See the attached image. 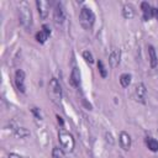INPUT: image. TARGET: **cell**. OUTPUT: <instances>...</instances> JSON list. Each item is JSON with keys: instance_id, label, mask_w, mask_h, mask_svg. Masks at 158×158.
I'll use <instances>...</instances> for the list:
<instances>
[{"instance_id": "cell-1", "label": "cell", "mask_w": 158, "mask_h": 158, "mask_svg": "<svg viewBox=\"0 0 158 158\" xmlns=\"http://www.w3.org/2000/svg\"><path fill=\"white\" fill-rule=\"evenodd\" d=\"M19 20H20V23L26 30H28L31 27V25H32V12H31V9H30V5H28L27 1H22L19 5Z\"/></svg>"}, {"instance_id": "cell-2", "label": "cell", "mask_w": 158, "mask_h": 158, "mask_svg": "<svg viewBox=\"0 0 158 158\" xmlns=\"http://www.w3.org/2000/svg\"><path fill=\"white\" fill-rule=\"evenodd\" d=\"M48 96L56 105H60V102H62V86H60L57 78H52L48 83Z\"/></svg>"}, {"instance_id": "cell-3", "label": "cell", "mask_w": 158, "mask_h": 158, "mask_svg": "<svg viewBox=\"0 0 158 158\" xmlns=\"http://www.w3.org/2000/svg\"><path fill=\"white\" fill-rule=\"evenodd\" d=\"M95 22V15L91 9L83 7L79 12V23L84 30H90Z\"/></svg>"}, {"instance_id": "cell-4", "label": "cell", "mask_w": 158, "mask_h": 158, "mask_svg": "<svg viewBox=\"0 0 158 158\" xmlns=\"http://www.w3.org/2000/svg\"><path fill=\"white\" fill-rule=\"evenodd\" d=\"M58 139H59V143H60V147L65 151V152H73L74 149V146H75V141L73 138V136L67 132L65 130H60L58 132Z\"/></svg>"}, {"instance_id": "cell-5", "label": "cell", "mask_w": 158, "mask_h": 158, "mask_svg": "<svg viewBox=\"0 0 158 158\" xmlns=\"http://www.w3.org/2000/svg\"><path fill=\"white\" fill-rule=\"evenodd\" d=\"M133 96L135 99L141 102V104H146V99H147V88L143 83H137L135 85V90H133Z\"/></svg>"}, {"instance_id": "cell-6", "label": "cell", "mask_w": 158, "mask_h": 158, "mask_svg": "<svg viewBox=\"0 0 158 158\" xmlns=\"http://www.w3.org/2000/svg\"><path fill=\"white\" fill-rule=\"evenodd\" d=\"M65 20V12H64V9L60 4H57L54 10H53V21L57 26H60Z\"/></svg>"}, {"instance_id": "cell-7", "label": "cell", "mask_w": 158, "mask_h": 158, "mask_svg": "<svg viewBox=\"0 0 158 158\" xmlns=\"http://www.w3.org/2000/svg\"><path fill=\"white\" fill-rule=\"evenodd\" d=\"M15 85L17 88V90L20 93H25L26 91V86H25V72L19 69L15 73Z\"/></svg>"}, {"instance_id": "cell-8", "label": "cell", "mask_w": 158, "mask_h": 158, "mask_svg": "<svg viewBox=\"0 0 158 158\" xmlns=\"http://www.w3.org/2000/svg\"><path fill=\"white\" fill-rule=\"evenodd\" d=\"M36 6H37V10H38L40 17L43 19V20L47 19V16L49 14V2L46 1V0H37Z\"/></svg>"}, {"instance_id": "cell-9", "label": "cell", "mask_w": 158, "mask_h": 158, "mask_svg": "<svg viewBox=\"0 0 158 158\" xmlns=\"http://www.w3.org/2000/svg\"><path fill=\"white\" fill-rule=\"evenodd\" d=\"M120 62H121V51L117 49V48H114V49L110 52V56H109L110 67H111V68H116V67H118Z\"/></svg>"}, {"instance_id": "cell-10", "label": "cell", "mask_w": 158, "mask_h": 158, "mask_svg": "<svg viewBox=\"0 0 158 158\" xmlns=\"http://www.w3.org/2000/svg\"><path fill=\"white\" fill-rule=\"evenodd\" d=\"M49 36H51V30H49V27H48L47 25H43V26H42V30L36 33V41H37L38 43H44V42L48 40Z\"/></svg>"}, {"instance_id": "cell-11", "label": "cell", "mask_w": 158, "mask_h": 158, "mask_svg": "<svg viewBox=\"0 0 158 158\" xmlns=\"http://www.w3.org/2000/svg\"><path fill=\"white\" fill-rule=\"evenodd\" d=\"M118 141H120V146H121V147H122L125 151H128V149L131 148V143H132V139H131V136H130L127 132L122 131V132L120 133Z\"/></svg>"}, {"instance_id": "cell-12", "label": "cell", "mask_w": 158, "mask_h": 158, "mask_svg": "<svg viewBox=\"0 0 158 158\" xmlns=\"http://www.w3.org/2000/svg\"><path fill=\"white\" fill-rule=\"evenodd\" d=\"M147 49H148V59H149V64L152 68H156L158 65V57H157V53H156V49L152 44H148L147 46Z\"/></svg>"}, {"instance_id": "cell-13", "label": "cell", "mask_w": 158, "mask_h": 158, "mask_svg": "<svg viewBox=\"0 0 158 158\" xmlns=\"http://www.w3.org/2000/svg\"><path fill=\"white\" fill-rule=\"evenodd\" d=\"M141 9H142V12H143V20L144 21H148L149 19L153 17V7L148 2L143 1L141 4Z\"/></svg>"}, {"instance_id": "cell-14", "label": "cell", "mask_w": 158, "mask_h": 158, "mask_svg": "<svg viewBox=\"0 0 158 158\" xmlns=\"http://www.w3.org/2000/svg\"><path fill=\"white\" fill-rule=\"evenodd\" d=\"M70 83L74 86L80 85V73H79V69L77 67H73V69L70 72Z\"/></svg>"}, {"instance_id": "cell-15", "label": "cell", "mask_w": 158, "mask_h": 158, "mask_svg": "<svg viewBox=\"0 0 158 158\" xmlns=\"http://www.w3.org/2000/svg\"><path fill=\"white\" fill-rule=\"evenodd\" d=\"M122 16L126 19V20H131L133 16H135V10L131 5H125L122 7Z\"/></svg>"}, {"instance_id": "cell-16", "label": "cell", "mask_w": 158, "mask_h": 158, "mask_svg": "<svg viewBox=\"0 0 158 158\" xmlns=\"http://www.w3.org/2000/svg\"><path fill=\"white\" fill-rule=\"evenodd\" d=\"M131 79H132V77H131L130 73H123V74H121V75H120V84H121V86H122V88H128L130 84H131Z\"/></svg>"}, {"instance_id": "cell-17", "label": "cell", "mask_w": 158, "mask_h": 158, "mask_svg": "<svg viewBox=\"0 0 158 158\" xmlns=\"http://www.w3.org/2000/svg\"><path fill=\"white\" fill-rule=\"evenodd\" d=\"M146 144L149 151L152 152H158V141L154 139L153 137H147L146 138Z\"/></svg>"}, {"instance_id": "cell-18", "label": "cell", "mask_w": 158, "mask_h": 158, "mask_svg": "<svg viewBox=\"0 0 158 158\" xmlns=\"http://www.w3.org/2000/svg\"><path fill=\"white\" fill-rule=\"evenodd\" d=\"M14 133L19 138H26V137L30 136V131L26 127H16L15 131H14Z\"/></svg>"}, {"instance_id": "cell-19", "label": "cell", "mask_w": 158, "mask_h": 158, "mask_svg": "<svg viewBox=\"0 0 158 158\" xmlns=\"http://www.w3.org/2000/svg\"><path fill=\"white\" fill-rule=\"evenodd\" d=\"M52 158H65L64 149L59 148V147H54L52 149Z\"/></svg>"}, {"instance_id": "cell-20", "label": "cell", "mask_w": 158, "mask_h": 158, "mask_svg": "<svg viewBox=\"0 0 158 158\" xmlns=\"http://www.w3.org/2000/svg\"><path fill=\"white\" fill-rule=\"evenodd\" d=\"M98 69H99V73H100V75L102 78H106L107 77V70H106V68H105V65H104V63L101 60L98 62Z\"/></svg>"}, {"instance_id": "cell-21", "label": "cell", "mask_w": 158, "mask_h": 158, "mask_svg": "<svg viewBox=\"0 0 158 158\" xmlns=\"http://www.w3.org/2000/svg\"><path fill=\"white\" fill-rule=\"evenodd\" d=\"M83 58L88 62V63H94V57H93V53L90 51H84L83 52Z\"/></svg>"}, {"instance_id": "cell-22", "label": "cell", "mask_w": 158, "mask_h": 158, "mask_svg": "<svg viewBox=\"0 0 158 158\" xmlns=\"http://www.w3.org/2000/svg\"><path fill=\"white\" fill-rule=\"evenodd\" d=\"M105 141L109 144H114V137H112L111 132H105Z\"/></svg>"}, {"instance_id": "cell-23", "label": "cell", "mask_w": 158, "mask_h": 158, "mask_svg": "<svg viewBox=\"0 0 158 158\" xmlns=\"http://www.w3.org/2000/svg\"><path fill=\"white\" fill-rule=\"evenodd\" d=\"M32 114L35 115V117H36V118H38V120H41V118H42V115H41V111H40V109H38V107H32Z\"/></svg>"}, {"instance_id": "cell-24", "label": "cell", "mask_w": 158, "mask_h": 158, "mask_svg": "<svg viewBox=\"0 0 158 158\" xmlns=\"http://www.w3.org/2000/svg\"><path fill=\"white\" fill-rule=\"evenodd\" d=\"M7 158H22V157L20 154H17V153H10Z\"/></svg>"}, {"instance_id": "cell-25", "label": "cell", "mask_w": 158, "mask_h": 158, "mask_svg": "<svg viewBox=\"0 0 158 158\" xmlns=\"http://www.w3.org/2000/svg\"><path fill=\"white\" fill-rule=\"evenodd\" d=\"M153 16H154L156 19H158V9H154V7H153Z\"/></svg>"}, {"instance_id": "cell-26", "label": "cell", "mask_w": 158, "mask_h": 158, "mask_svg": "<svg viewBox=\"0 0 158 158\" xmlns=\"http://www.w3.org/2000/svg\"><path fill=\"white\" fill-rule=\"evenodd\" d=\"M57 121H58V123H60V125L63 126V120H62V117H60L59 115H57Z\"/></svg>"}]
</instances>
